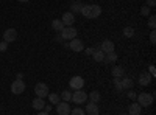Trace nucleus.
<instances>
[{
    "label": "nucleus",
    "instance_id": "nucleus-10",
    "mask_svg": "<svg viewBox=\"0 0 156 115\" xmlns=\"http://www.w3.org/2000/svg\"><path fill=\"white\" fill-rule=\"evenodd\" d=\"M17 39V31L14 30V28H8L5 33H3V41L5 42H14Z\"/></svg>",
    "mask_w": 156,
    "mask_h": 115
},
{
    "label": "nucleus",
    "instance_id": "nucleus-13",
    "mask_svg": "<svg viewBox=\"0 0 156 115\" xmlns=\"http://www.w3.org/2000/svg\"><path fill=\"white\" fill-rule=\"evenodd\" d=\"M151 79H153V76H151L148 72H142V73L139 75V84H140V86H148V84H151Z\"/></svg>",
    "mask_w": 156,
    "mask_h": 115
},
{
    "label": "nucleus",
    "instance_id": "nucleus-26",
    "mask_svg": "<svg viewBox=\"0 0 156 115\" xmlns=\"http://www.w3.org/2000/svg\"><path fill=\"white\" fill-rule=\"evenodd\" d=\"M112 83H114V87H115L117 92H122L123 90V89H122V78H114Z\"/></svg>",
    "mask_w": 156,
    "mask_h": 115
},
{
    "label": "nucleus",
    "instance_id": "nucleus-16",
    "mask_svg": "<svg viewBox=\"0 0 156 115\" xmlns=\"http://www.w3.org/2000/svg\"><path fill=\"white\" fill-rule=\"evenodd\" d=\"M140 110H142V107L137 103H133L128 107V115H140Z\"/></svg>",
    "mask_w": 156,
    "mask_h": 115
},
{
    "label": "nucleus",
    "instance_id": "nucleus-37",
    "mask_svg": "<svg viewBox=\"0 0 156 115\" xmlns=\"http://www.w3.org/2000/svg\"><path fill=\"white\" fill-rule=\"evenodd\" d=\"M51 109H53V107H51V106H47V104H45V107H44V110H45V112H50Z\"/></svg>",
    "mask_w": 156,
    "mask_h": 115
},
{
    "label": "nucleus",
    "instance_id": "nucleus-9",
    "mask_svg": "<svg viewBox=\"0 0 156 115\" xmlns=\"http://www.w3.org/2000/svg\"><path fill=\"white\" fill-rule=\"evenodd\" d=\"M69 48L72 50V52H75V53H80V52L84 50V44H83V41H80V39H76V37H75V39L70 41Z\"/></svg>",
    "mask_w": 156,
    "mask_h": 115
},
{
    "label": "nucleus",
    "instance_id": "nucleus-35",
    "mask_svg": "<svg viewBox=\"0 0 156 115\" xmlns=\"http://www.w3.org/2000/svg\"><path fill=\"white\" fill-rule=\"evenodd\" d=\"M148 73H150L151 76H154V75H156V70H154V66H153V64L148 67Z\"/></svg>",
    "mask_w": 156,
    "mask_h": 115
},
{
    "label": "nucleus",
    "instance_id": "nucleus-11",
    "mask_svg": "<svg viewBox=\"0 0 156 115\" xmlns=\"http://www.w3.org/2000/svg\"><path fill=\"white\" fill-rule=\"evenodd\" d=\"M62 25L64 27H73V22H75V14H72V12H64L62 14V19H61Z\"/></svg>",
    "mask_w": 156,
    "mask_h": 115
},
{
    "label": "nucleus",
    "instance_id": "nucleus-42",
    "mask_svg": "<svg viewBox=\"0 0 156 115\" xmlns=\"http://www.w3.org/2000/svg\"><path fill=\"white\" fill-rule=\"evenodd\" d=\"M125 115H128V113H125Z\"/></svg>",
    "mask_w": 156,
    "mask_h": 115
},
{
    "label": "nucleus",
    "instance_id": "nucleus-6",
    "mask_svg": "<svg viewBox=\"0 0 156 115\" xmlns=\"http://www.w3.org/2000/svg\"><path fill=\"white\" fill-rule=\"evenodd\" d=\"M69 86L73 89V90H80V89L84 87V79L81 78V76H72L70 81H69Z\"/></svg>",
    "mask_w": 156,
    "mask_h": 115
},
{
    "label": "nucleus",
    "instance_id": "nucleus-18",
    "mask_svg": "<svg viewBox=\"0 0 156 115\" xmlns=\"http://www.w3.org/2000/svg\"><path fill=\"white\" fill-rule=\"evenodd\" d=\"M111 73H112V76H114V78H123L125 70H123V67L117 66V67H114V69L111 70Z\"/></svg>",
    "mask_w": 156,
    "mask_h": 115
},
{
    "label": "nucleus",
    "instance_id": "nucleus-8",
    "mask_svg": "<svg viewBox=\"0 0 156 115\" xmlns=\"http://www.w3.org/2000/svg\"><path fill=\"white\" fill-rule=\"evenodd\" d=\"M70 104L66 103V101H59L56 104V113L58 115H70Z\"/></svg>",
    "mask_w": 156,
    "mask_h": 115
},
{
    "label": "nucleus",
    "instance_id": "nucleus-4",
    "mask_svg": "<svg viewBox=\"0 0 156 115\" xmlns=\"http://www.w3.org/2000/svg\"><path fill=\"white\" fill-rule=\"evenodd\" d=\"M86 100H87V93L83 90V89L75 90L72 93V101H73L75 104H83V103H86Z\"/></svg>",
    "mask_w": 156,
    "mask_h": 115
},
{
    "label": "nucleus",
    "instance_id": "nucleus-30",
    "mask_svg": "<svg viewBox=\"0 0 156 115\" xmlns=\"http://www.w3.org/2000/svg\"><path fill=\"white\" fill-rule=\"evenodd\" d=\"M70 113H72V115H84V110H83L81 107H75V109L70 110Z\"/></svg>",
    "mask_w": 156,
    "mask_h": 115
},
{
    "label": "nucleus",
    "instance_id": "nucleus-36",
    "mask_svg": "<svg viewBox=\"0 0 156 115\" xmlns=\"http://www.w3.org/2000/svg\"><path fill=\"white\" fill-rule=\"evenodd\" d=\"M95 48H86V55H92Z\"/></svg>",
    "mask_w": 156,
    "mask_h": 115
},
{
    "label": "nucleus",
    "instance_id": "nucleus-34",
    "mask_svg": "<svg viewBox=\"0 0 156 115\" xmlns=\"http://www.w3.org/2000/svg\"><path fill=\"white\" fill-rule=\"evenodd\" d=\"M147 6L148 8H154L156 6V0H147Z\"/></svg>",
    "mask_w": 156,
    "mask_h": 115
},
{
    "label": "nucleus",
    "instance_id": "nucleus-17",
    "mask_svg": "<svg viewBox=\"0 0 156 115\" xmlns=\"http://www.w3.org/2000/svg\"><path fill=\"white\" fill-rule=\"evenodd\" d=\"M70 8H72V14H76V12H81V8H83V3L80 2V0H73L72 2V5H70Z\"/></svg>",
    "mask_w": 156,
    "mask_h": 115
},
{
    "label": "nucleus",
    "instance_id": "nucleus-33",
    "mask_svg": "<svg viewBox=\"0 0 156 115\" xmlns=\"http://www.w3.org/2000/svg\"><path fill=\"white\" fill-rule=\"evenodd\" d=\"M126 96H128L129 100H133V101H134V100H136V96H137V93H136V92H133V90H129Z\"/></svg>",
    "mask_w": 156,
    "mask_h": 115
},
{
    "label": "nucleus",
    "instance_id": "nucleus-23",
    "mask_svg": "<svg viewBox=\"0 0 156 115\" xmlns=\"http://www.w3.org/2000/svg\"><path fill=\"white\" fill-rule=\"evenodd\" d=\"M59 98H61L62 101H66V103H69V101L72 100V92H70V90H64V92L59 95Z\"/></svg>",
    "mask_w": 156,
    "mask_h": 115
},
{
    "label": "nucleus",
    "instance_id": "nucleus-12",
    "mask_svg": "<svg viewBox=\"0 0 156 115\" xmlns=\"http://www.w3.org/2000/svg\"><path fill=\"white\" fill-rule=\"evenodd\" d=\"M98 48H100L105 55H106V53H111V52H114V42L106 39V41H103V42L100 44V47H98Z\"/></svg>",
    "mask_w": 156,
    "mask_h": 115
},
{
    "label": "nucleus",
    "instance_id": "nucleus-24",
    "mask_svg": "<svg viewBox=\"0 0 156 115\" xmlns=\"http://www.w3.org/2000/svg\"><path fill=\"white\" fill-rule=\"evenodd\" d=\"M133 87V79L131 78H123L122 79V89L125 90V89H131Z\"/></svg>",
    "mask_w": 156,
    "mask_h": 115
},
{
    "label": "nucleus",
    "instance_id": "nucleus-20",
    "mask_svg": "<svg viewBox=\"0 0 156 115\" xmlns=\"http://www.w3.org/2000/svg\"><path fill=\"white\" fill-rule=\"evenodd\" d=\"M51 28H53L55 31H58V33H61V30L64 28V25H62V22L59 19H55V20H51Z\"/></svg>",
    "mask_w": 156,
    "mask_h": 115
},
{
    "label": "nucleus",
    "instance_id": "nucleus-19",
    "mask_svg": "<svg viewBox=\"0 0 156 115\" xmlns=\"http://www.w3.org/2000/svg\"><path fill=\"white\" fill-rule=\"evenodd\" d=\"M92 58H94V61H97V62H103V59H105V53H103L100 48H95L94 53H92Z\"/></svg>",
    "mask_w": 156,
    "mask_h": 115
},
{
    "label": "nucleus",
    "instance_id": "nucleus-3",
    "mask_svg": "<svg viewBox=\"0 0 156 115\" xmlns=\"http://www.w3.org/2000/svg\"><path fill=\"white\" fill-rule=\"evenodd\" d=\"M34 93L37 95V98H45V96H48V86L45 84V83H37L36 86H34Z\"/></svg>",
    "mask_w": 156,
    "mask_h": 115
},
{
    "label": "nucleus",
    "instance_id": "nucleus-2",
    "mask_svg": "<svg viewBox=\"0 0 156 115\" xmlns=\"http://www.w3.org/2000/svg\"><path fill=\"white\" fill-rule=\"evenodd\" d=\"M136 100H137V104H139L140 107H148V106L153 104V100H154V98H153V93L142 92V93H137Z\"/></svg>",
    "mask_w": 156,
    "mask_h": 115
},
{
    "label": "nucleus",
    "instance_id": "nucleus-38",
    "mask_svg": "<svg viewBox=\"0 0 156 115\" xmlns=\"http://www.w3.org/2000/svg\"><path fill=\"white\" fill-rule=\"evenodd\" d=\"M56 41H59V42H61V41H64L62 37H61V34H58V36H56Z\"/></svg>",
    "mask_w": 156,
    "mask_h": 115
},
{
    "label": "nucleus",
    "instance_id": "nucleus-25",
    "mask_svg": "<svg viewBox=\"0 0 156 115\" xmlns=\"http://www.w3.org/2000/svg\"><path fill=\"white\" fill-rule=\"evenodd\" d=\"M48 100H50V103H51V104H55V106H56V104L59 103V100H61V98H59L58 93H48Z\"/></svg>",
    "mask_w": 156,
    "mask_h": 115
},
{
    "label": "nucleus",
    "instance_id": "nucleus-14",
    "mask_svg": "<svg viewBox=\"0 0 156 115\" xmlns=\"http://www.w3.org/2000/svg\"><path fill=\"white\" fill-rule=\"evenodd\" d=\"M86 113L87 115H98V106H97V103H87L86 104Z\"/></svg>",
    "mask_w": 156,
    "mask_h": 115
},
{
    "label": "nucleus",
    "instance_id": "nucleus-21",
    "mask_svg": "<svg viewBox=\"0 0 156 115\" xmlns=\"http://www.w3.org/2000/svg\"><path fill=\"white\" fill-rule=\"evenodd\" d=\"M115 61H117V55H115V52L106 53V55H105V59H103V62H108V64H109V62L112 64V62H115Z\"/></svg>",
    "mask_w": 156,
    "mask_h": 115
},
{
    "label": "nucleus",
    "instance_id": "nucleus-1",
    "mask_svg": "<svg viewBox=\"0 0 156 115\" xmlns=\"http://www.w3.org/2000/svg\"><path fill=\"white\" fill-rule=\"evenodd\" d=\"M80 14H83L86 19H97L101 14V8L98 5H83Z\"/></svg>",
    "mask_w": 156,
    "mask_h": 115
},
{
    "label": "nucleus",
    "instance_id": "nucleus-27",
    "mask_svg": "<svg viewBox=\"0 0 156 115\" xmlns=\"http://www.w3.org/2000/svg\"><path fill=\"white\" fill-rule=\"evenodd\" d=\"M123 36L125 37H133L134 36V28L133 27H125L123 28Z\"/></svg>",
    "mask_w": 156,
    "mask_h": 115
},
{
    "label": "nucleus",
    "instance_id": "nucleus-22",
    "mask_svg": "<svg viewBox=\"0 0 156 115\" xmlns=\"http://www.w3.org/2000/svg\"><path fill=\"white\" fill-rule=\"evenodd\" d=\"M87 98L90 100V103H98V101H100V93L97 90H94V92H90L87 95Z\"/></svg>",
    "mask_w": 156,
    "mask_h": 115
},
{
    "label": "nucleus",
    "instance_id": "nucleus-28",
    "mask_svg": "<svg viewBox=\"0 0 156 115\" xmlns=\"http://www.w3.org/2000/svg\"><path fill=\"white\" fill-rule=\"evenodd\" d=\"M148 27H150L151 30L156 28V16H150V17H148Z\"/></svg>",
    "mask_w": 156,
    "mask_h": 115
},
{
    "label": "nucleus",
    "instance_id": "nucleus-40",
    "mask_svg": "<svg viewBox=\"0 0 156 115\" xmlns=\"http://www.w3.org/2000/svg\"><path fill=\"white\" fill-rule=\"evenodd\" d=\"M37 115H48V112H45V110H42V112H39Z\"/></svg>",
    "mask_w": 156,
    "mask_h": 115
},
{
    "label": "nucleus",
    "instance_id": "nucleus-5",
    "mask_svg": "<svg viewBox=\"0 0 156 115\" xmlns=\"http://www.w3.org/2000/svg\"><path fill=\"white\" fill-rule=\"evenodd\" d=\"M76 33L78 31L73 27H64L61 30V37H62V39H66V41H72V39L76 37Z\"/></svg>",
    "mask_w": 156,
    "mask_h": 115
},
{
    "label": "nucleus",
    "instance_id": "nucleus-29",
    "mask_svg": "<svg viewBox=\"0 0 156 115\" xmlns=\"http://www.w3.org/2000/svg\"><path fill=\"white\" fill-rule=\"evenodd\" d=\"M140 14L144 16V17H147V16H150V8L145 5V6H142L140 8Z\"/></svg>",
    "mask_w": 156,
    "mask_h": 115
},
{
    "label": "nucleus",
    "instance_id": "nucleus-15",
    "mask_svg": "<svg viewBox=\"0 0 156 115\" xmlns=\"http://www.w3.org/2000/svg\"><path fill=\"white\" fill-rule=\"evenodd\" d=\"M31 104H33V107H34L36 110H44V107H45V101H44V98H34Z\"/></svg>",
    "mask_w": 156,
    "mask_h": 115
},
{
    "label": "nucleus",
    "instance_id": "nucleus-39",
    "mask_svg": "<svg viewBox=\"0 0 156 115\" xmlns=\"http://www.w3.org/2000/svg\"><path fill=\"white\" fill-rule=\"evenodd\" d=\"M17 79H23V75L22 73H17Z\"/></svg>",
    "mask_w": 156,
    "mask_h": 115
},
{
    "label": "nucleus",
    "instance_id": "nucleus-32",
    "mask_svg": "<svg viewBox=\"0 0 156 115\" xmlns=\"http://www.w3.org/2000/svg\"><path fill=\"white\" fill-rule=\"evenodd\" d=\"M6 48H8V42L2 41L0 42V52H6Z\"/></svg>",
    "mask_w": 156,
    "mask_h": 115
},
{
    "label": "nucleus",
    "instance_id": "nucleus-31",
    "mask_svg": "<svg viewBox=\"0 0 156 115\" xmlns=\"http://www.w3.org/2000/svg\"><path fill=\"white\" fill-rule=\"evenodd\" d=\"M150 44L151 45L156 44V31L154 30H151V33H150Z\"/></svg>",
    "mask_w": 156,
    "mask_h": 115
},
{
    "label": "nucleus",
    "instance_id": "nucleus-41",
    "mask_svg": "<svg viewBox=\"0 0 156 115\" xmlns=\"http://www.w3.org/2000/svg\"><path fill=\"white\" fill-rule=\"evenodd\" d=\"M20 3H27V2H30V0H19Z\"/></svg>",
    "mask_w": 156,
    "mask_h": 115
},
{
    "label": "nucleus",
    "instance_id": "nucleus-7",
    "mask_svg": "<svg viewBox=\"0 0 156 115\" xmlns=\"http://www.w3.org/2000/svg\"><path fill=\"white\" fill-rule=\"evenodd\" d=\"M23 90H25L23 79H16L14 83L11 84V92L14 93V95H20V93H23Z\"/></svg>",
    "mask_w": 156,
    "mask_h": 115
}]
</instances>
